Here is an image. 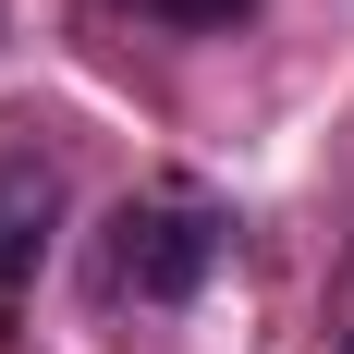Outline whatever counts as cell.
Returning a JSON list of instances; mask_svg holds the SVG:
<instances>
[{
  "mask_svg": "<svg viewBox=\"0 0 354 354\" xmlns=\"http://www.w3.org/2000/svg\"><path fill=\"white\" fill-rule=\"evenodd\" d=\"M220 257H232V208L196 183H159V196H122V220L98 245V293L110 306H196Z\"/></svg>",
  "mask_w": 354,
  "mask_h": 354,
  "instance_id": "obj_1",
  "label": "cell"
},
{
  "mask_svg": "<svg viewBox=\"0 0 354 354\" xmlns=\"http://www.w3.org/2000/svg\"><path fill=\"white\" fill-rule=\"evenodd\" d=\"M62 208H73L62 159H49V147H12V159H0V306L37 293V269L62 245Z\"/></svg>",
  "mask_w": 354,
  "mask_h": 354,
  "instance_id": "obj_2",
  "label": "cell"
},
{
  "mask_svg": "<svg viewBox=\"0 0 354 354\" xmlns=\"http://www.w3.org/2000/svg\"><path fill=\"white\" fill-rule=\"evenodd\" d=\"M147 25H171V37H208V25H245L257 0H135Z\"/></svg>",
  "mask_w": 354,
  "mask_h": 354,
  "instance_id": "obj_3",
  "label": "cell"
}]
</instances>
